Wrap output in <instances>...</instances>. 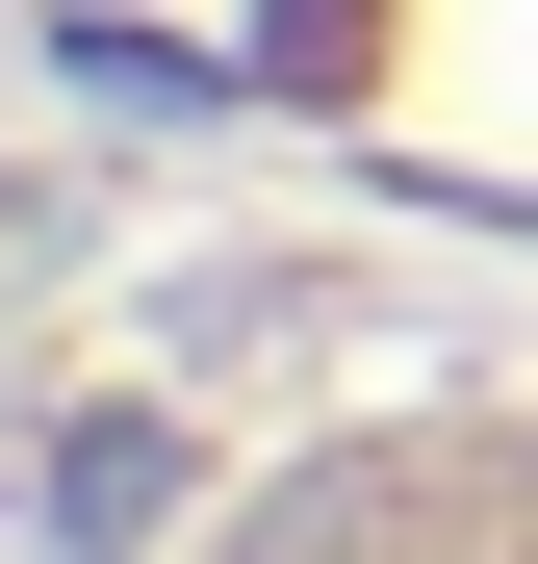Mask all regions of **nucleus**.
<instances>
[{
    "label": "nucleus",
    "mask_w": 538,
    "mask_h": 564,
    "mask_svg": "<svg viewBox=\"0 0 538 564\" xmlns=\"http://www.w3.org/2000/svg\"><path fill=\"white\" fill-rule=\"evenodd\" d=\"M206 564H538V436H359L308 488H256Z\"/></svg>",
    "instance_id": "obj_1"
},
{
    "label": "nucleus",
    "mask_w": 538,
    "mask_h": 564,
    "mask_svg": "<svg viewBox=\"0 0 538 564\" xmlns=\"http://www.w3.org/2000/svg\"><path fill=\"white\" fill-rule=\"evenodd\" d=\"M256 52H487V77H538V0H231Z\"/></svg>",
    "instance_id": "obj_2"
}]
</instances>
